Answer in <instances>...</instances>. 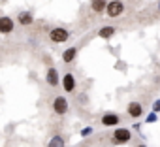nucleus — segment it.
Here are the masks:
<instances>
[{
  "label": "nucleus",
  "mask_w": 160,
  "mask_h": 147,
  "mask_svg": "<svg viewBox=\"0 0 160 147\" xmlns=\"http://www.w3.org/2000/svg\"><path fill=\"white\" fill-rule=\"evenodd\" d=\"M47 147H64V138L62 136H53Z\"/></svg>",
  "instance_id": "nucleus-13"
},
{
  "label": "nucleus",
  "mask_w": 160,
  "mask_h": 147,
  "mask_svg": "<svg viewBox=\"0 0 160 147\" xmlns=\"http://www.w3.org/2000/svg\"><path fill=\"white\" fill-rule=\"evenodd\" d=\"M108 0H92L91 2V10L92 12H96V13H100V12H104V10H108Z\"/></svg>",
  "instance_id": "nucleus-9"
},
{
  "label": "nucleus",
  "mask_w": 160,
  "mask_h": 147,
  "mask_svg": "<svg viewBox=\"0 0 160 147\" xmlns=\"http://www.w3.org/2000/svg\"><path fill=\"white\" fill-rule=\"evenodd\" d=\"M100 38H111L113 34H115V28L113 27H104V28H100Z\"/></svg>",
  "instance_id": "nucleus-14"
},
{
  "label": "nucleus",
  "mask_w": 160,
  "mask_h": 147,
  "mask_svg": "<svg viewBox=\"0 0 160 147\" xmlns=\"http://www.w3.org/2000/svg\"><path fill=\"white\" fill-rule=\"evenodd\" d=\"M49 38H51V42H55V43H64V42L70 40V32H68L66 28H62V27H55V28L49 32Z\"/></svg>",
  "instance_id": "nucleus-1"
},
{
  "label": "nucleus",
  "mask_w": 160,
  "mask_h": 147,
  "mask_svg": "<svg viewBox=\"0 0 160 147\" xmlns=\"http://www.w3.org/2000/svg\"><path fill=\"white\" fill-rule=\"evenodd\" d=\"M13 21L10 19V17H2V19H0V32H2V34H10L12 30H13Z\"/></svg>",
  "instance_id": "nucleus-7"
},
{
  "label": "nucleus",
  "mask_w": 160,
  "mask_h": 147,
  "mask_svg": "<svg viewBox=\"0 0 160 147\" xmlns=\"http://www.w3.org/2000/svg\"><path fill=\"white\" fill-rule=\"evenodd\" d=\"M121 123V119H119V115H115V113H106L104 117H102V124L104 126H115V124H119Z\"/></svg>",
  "instance_id": "nucleus-8"
},
{
  "label": "nucleus",
  "mask_w": 160,
  "mask_h": 147,
  "mask_svg": "<svg viewBox=\"0 0 160 147\" xmlns=\"http://www.w3.org/2000/svg\"><path fill=\"white\" fill-rule=\"evenodd\" d=\"M158 10H160V2H158Z\"/></svg>",
  "instance_id": "nucleus-18"
},
{
  "label": "nucleus",
  "mask_w": 160,
  "mask_h": 147,
  "mask_svg": "<svg viewBox=\"0 0 160 147\" xmlns=\"http://www.w3.org/2000/svg\"><path fill=\"white\" fill-rule=\"evenodd\" d=\"M122 12H124V4L121 2V0H111V2L108 4V10H106V13L109 17H119Z\"/></svg>",
  "instance_id": "nucleus-3"
},
{
  "label": "nucleus",
  "mask_w": 160,
  "mask_h": 147,
  "mask_svg": "<svg viewBox=\"0 0 160 147\" xmlns=\"http://www.w3.org/2000/svg\"><path fill=\"white\" fill-rule=\"evenodd\" d=\"M32 13H28V12H23V13H19V23L21 25H32Z\"/></svg>",
  "instance_id": "nucleus-12"
},
{
  "label": "nucleus",
  "mask_w": 160,
  "mask_h": 147,
  "mask_svg": "<svg viewBox=\"0 0 160 147\" xmlns=\"http://www.w3.org/2000/svg\"><path fill=\"white\" fill-rule=\"evenodd\" d=\"M45 79H47V83H49L51 87H57V85H58V72H57L55 68H49Z\"/></svg>",
  "instance_id": "nucleus-10"
},
{
  "label": "nucleus",
  "mask_w": 160,
  "mask_h": 147,
  "mask_svg": "<svg viewBox=\"0 0 160 147\" xmlns=\"http://www.w3.org/2000/svg\"><path fill=\"white\" fill-rule=\"evenodd\" d=\"M62 87L66 93H72L75 89V78H73V74H66V76L62 78Z\"/></svg>",
  "instance_id": "nucleus-6"
},
{
  "label": "nucleus",
  "mask_w": 160,
  "mask_h": 147,
  "mask_svg": "<svg viewBox=\"0 0 160 147\" xmlns=\"http://www.w3.org/2000/svg\"><path fill=\"white\" fill-rule=\"evenodd\" d=\"M130 139H132V134H130L128 128H117L113 132V143H117V145H124Z\"/></svg>",
  "instance_id": "nucleus-2"
},
{
  "label": "nucleus",
  "mask_w": 160,
  "mask_h": 147,
  "mask_svg": "<svg viewBox=\"0 0 160 147\" xmlns=\"http://www.w3.org/2000/svg\"><path fill=\"white\" fill-rule=\"evenodd\" d=\"M75 55H77V47H68V49L62 53V60H64V62H72V60L75 58Z\"/></svg>",
  "instance_id": "nucleus-11"
},
{
  "label": "nucleus",
  "mask_w": 160,
  "mask_h": 147,
  "mask_svg": "<svg viewBox=\"0 0 160 147\" xmlns=\"http://www.w3.org/2000/svg\"><path fill=\"white\" fill-rule=\"evenodd\" d=\"M126 111H128V115H130V117H134V119H138V117H141V115H143V108H141V104H139V102H130V104H128V108H126Z\"/></svg>",
  "instance_id": "nucleus-5"
},
{
  "label": "nucleus",
  "mask_w": 160,
  "mask_h": 147,
  "mask_svg": "<svg viewBox=\"0 0 160 147\" xmlns=\"http://www.w3.org/2000/svg\"><path fill=\"white\" fill-rule=\"evenodd\" d=\"M139 147H147V145H139Z\"/></svg>",
  "instance_id": "nucleus-17"
},
{
  "label": "nucleus",
  "mask_w": 160,
  "mask_h": 147,
  "mask_svg": "<svg viewBox=\"0 0 160 147\" xmlns=\"http://www.w3.org/2000/svg\"><path fill=\"white\" fill-rule=\"evenodd\" d=\"M158 109H160V100L154 102V111H158Z\"/></svg>",
  "instance_id": "nucleus-16"
},
{
  "label": "nucleus",
  "mask_w": 160,
  "mask_h": 147,
  "mask_svg": "<svg viewBox=\"0 0 160 147\" xmlns=\"http://www.w3.org/2000/svg\"><path fill=\"white\" fill-rule=\"evenodd\" d=\"M91 132H92V128H85V130H83V132H81V134H83V136H89V134H91Z\"/></svg>",
  "instance_id": "nucleus-15"
},
{
  "label": "nucleus",
  "mask_w": 160,
  "mask_h": 147,
  "mask_svg": "<svg viewBox=\"0 0 160 147\" xmlns=\"http://www.w3.org/2000/svg\"><path fill=\"white\" fill-rule=\"evenodd\" d=\"M53 109H55L57 115H64V113L68 111V102H66V98H64V96H57V98L53 100Z\"/></svg>",
  "instance_id": "nucleus-4"
}]
</instances>
